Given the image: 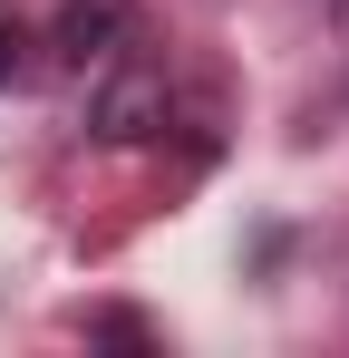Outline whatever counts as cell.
I'll list each match as a JSON object with an SVG mask.
<instances>
[{
  "instance_id": "1",
  "label": "cell",
  "mask_w": 349,
  "mask_h": 358,
  "mask_svg": "<svg viewBox=\"0 0 349 358\" xmlns=\"http://www.w3.org/2000/svg\"><path fill=\"white\" fill-rule=\"evenodd\" d=\"M0 68H10V29H0Z\"/></svg>"
}]
</instances>
